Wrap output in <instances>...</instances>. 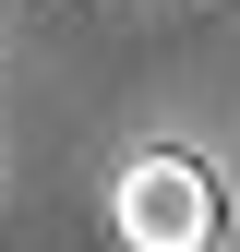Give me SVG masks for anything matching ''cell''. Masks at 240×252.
<instances>
[{"mask_svg":"<svg viewBox=\"0 0 240 252\" xmlns=\"http://www.w3.org/2000/svg\"><path fill=\"white\" fill-rule=\"evenodd\" d=\"M108 228L132 252H204V240H216V180H204V156H180V144L132 156L120 192H108Z\"/></svg>","mask_w":240,"mask_h":252,"instance_id":"1","label":"cell"}]
</instances>
